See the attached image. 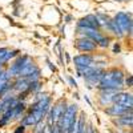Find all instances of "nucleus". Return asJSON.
Returning a JSON list of instances; mask_svg holds the SVG:
<instances>
[{"label": "nucleus", "instance_id": "f257e3e1", "mask_svg": "<svg viewBox=\"0 0 133 133\" xmlns=\"http://www.w3.org/2000/svg\"><path fill=\"white\" fill-rule=\"evenodd\" d=\"M125 72L120 68H109L105 69L101 75V79L96 87L98 91H123L124 89Z\"/></svg>", "mask_w": 133, "mask_h": 133}, {"label": "nucleus", "instance_id": "f03ea898", "mask_svg": "<svg viewBox=\"0 0 133 133\" xmlns=\"http://www.w3.org/2000/svg\"><path fill=\"white\" fill-rule=\"evenodd\" d=\"M77 115H79V105H77V104H68L64 115L57 120L56 125L65 133L66 130H68L69 125L77 118Z\"/></svg>", "mask_w": 133, "mask_h": 133}, {"label": "nucleus", "instance_id": "7ed1b4c3", "mask_svg": "<svg viewBox=\"0 0 133 133\" xmlns=\"http://www.w3.org/2000/svg\"><path fill=\"white\" fill-rule=\"evenodd\" d=\"M66 107H68V103H66V100H64V98H60L57 103H55L53 107L49 108V110H48V113H47L45 118H44V120H45V124H47V125H53V124H56L57 120L64 115Z\"/></svg>", "mask_w": 133, "mask_h": 133}, {"label": "nucleus", "instance_id": "20e7f679", "mask_svg": "<svg viewBox=\"0 0 133 133\" xmlns=\"http://www.w3.org/2000/svg\"><path fill=\"white\" fill-rule=\"evenodd\" d=\"M116 20V23L121 28V31L124 32V35H132L133 31V23H132V15L127 12H117L113 17Z\"/></svg>", "mask_w": 133, "mask_h": 133}, {"label": "nucleus", "instance_id": "39448f33", "mask_svg": "<svg viewBox=\"0 0 133 133\" xmlns=\"http://www.w3.org/2000/svg\"><path fill=\"white\" fill-rule=\"evenodd\" d=\"M14 79L9 76L7 68L0 71V98L11 93L14 89Z\"/></svg>", "mask_w": 133, "mask_h": 133}, {"label": "nucleus", "instance_id": "423d86ee", "mask_svg": "<svg viewBox=\"0 0 133 133\" xmlns=\"http://www.w3.org/2000/svg\"><path fill=\"white\" fill-rule=\"evenodd\" d=\"M95 61H96V56L91 53H80L73 57V64L76 66V71L88 68V66L93 65Z\"/></svg>", "mask_w": 133, "mask_h": 133}, {"label": "nucleus", "instance_id": "0eeeda50", "mask_svg": "<svg viewBox=\"0 0 133 133\" xmlns=\"http://www.w3.org/2000/svg\"><path fill=\"white\" fill-rule=\"evenodd\" d=\"M75 48L77 51H80L83 53H89V52H96L97 49V44L91 40V39H88V37H81L79 36L76 40H75Z\"/></svg>", "mask_w": 133, "mask_h": 133}, {"label": "nucleus", "instance_id": "6e6552de", "mask_svg": "<svg viewBox=\"0 0 133 133\" xmlns=\"http://www.w3.org/2000/svg\"><path fill=\"white\" fill-rule=\"evenodd\" d=\"M98 104L101 107H110L115 104L116 96L121 91H98Z\"/></svg>", "mask_w": 133, "mask_h": 133}, {"label": "nucleus", "instance_id": "1a4fd4ad", "mask_svg": "<svg viewBox=\"0 0 133 133\" xmlns=\"http://www.w3.org/2000/svg\"><path fill=\"white\" fill-rule=\"evenodd\" d=\"M77 28H92V29H100L101 24L98 23L96 15H87L85 17L77 21Z\"/></svg>", "mask_w": 133, "mask_h": 133}, {"label": "nucleus", "instance_id": "9d476101", "mask_svg": "<svg viewBox=\"0 0 133 133\" xmlns=\"http://www.w3.org/2000/svg\"><path fill=\"white\" fill-rule=\"evenodd\" d=\"M104 112L107 115H109L110 117H120V116H123V115H127V113H130L132 112V109L129 108H125L123 105H118V104H112L110 107H107L104 108Z\"/></svg>", "mask_w": 133, "mask_h": 133}, {"label": "nucleus", "instance_id": "9b49d317", "mask_svg": "<svg viewBox=\"0 0 133 133\" xmlns=\"http://www.w3.org/2000/svg\"><path fill=\"white\" fill-rule=\"evenodd\" d=\"M77 33H79L81 37H88V39L93 40L96 44L104 36L100 29H92V28H77Z\"/></svg>", "mask_w": 133, "mask_h": 133}, {"label": "nucleus", "instance_id": "f8f14e48", "mask_svg": "<svg viewBox=\"0 0 133 133\" xmlns=\"http://www.w3.org/2000/svg\"><path fill=\"white\" fill-rule=\"evenodd\" d=\"M115 104H118V105H123L125 108H129V109H133V97H132V93L130 92H124L121 91L117 93L116 96V101Z\"/></svg>", "mask_w": 133, "mask_h": 133}, {"label": "nucleus", "instance_id": "ddd939ff", "mask_svg": "<svg viewBox=\"0 0 133 133\" xmlns=\"http://www.w3.org/2000/svg\"><path fill=\"white\" fill-rule=\"evenodd\" d=\"M112 121L113 124L118 128H132V124H133V115L132 112L130 113H127V115H123L117 118L112 117Z\"/></svg>", "mask_w": 133, "mask_h": 133}, {"label": "nucleus", "instance_id": "4468645a", "mask_svg": "<svg viewBox=\"0 0 133 133\" xmlns=\"http://www.w3.org/2000/svg\"><path fill=\"white\" fill-rule=\"evenodd\" d=\"M104 27L112 33L113 36H116V37H118V39H121V37H124L125 35H124V32L121 31V28L118 27V24L116 23V20L112 17V19H108L107 21H105V24H104Z\"/></svg>", "mask_w": 133, "mask_h": 133}, {"label": "nucleus", "instance_id": "2eb2a0df", "mask_svg": "<svg viewBox=\"0 0 133 133\" xmlns=\"http://www.w3.org/2000/svg\"><path fill=\"white\" fill-rule=\"evenodd\" d=\"M87 128V116L84 112H80L77 115V121H76V133H85Z\"/></svg>", "mask_w": 133, "mask_h": 133}, {"label": "nucleus", "instance_id": "dca6fc26", "mask_svg": "<svg viewBox=\"0 0 133 133\" xmlns=\"http://www.w3.org/2000/svg\"><path fill=\"white\" fill-rule=\"evenodd\" d=\"M110 43H112V37H110V36H103L101 39L98 40V43H97V48L105 49V48H108L110 45Z\"/></svg>", "mask_w": 133, "mask_h": 133}, {"label": "nucleus", "instance_id": "f3484780", "mask_svg": "<svg viewBox=\"0 0 133 133\" xmlns=\"http://www.w3.org/2000/svg\"><path fill=\"white\" fill-rule=\"evenodd\" d=\"M45 123L44 121H41V123H39V124H36L35 125V128H33V133H43V130H44V128H45Z\"/></svg>", "mask_w": 133, "mask_h": 133}, {"label": "nucleus", "instance_id": "a211bd4d", "mask_svg": "<svg viewBox=\"0 0 133 133\" xmlns=\"http://www.w3.org/2000/svg\"><path fill=\"white\" fill-rule=\"evenodd\" d=\"M124 87H128V88H132L133 87V77H132V75H128V77H125Z\"/></svg>", "mask_w": 133, "mask_h": 133}, {"label": "nucleus", "instance_id": "6ab92c4d", "mask_svg": "<svg viewBox=\"0 0 133 133\" xmlns=\"http://www.w3.org/2000/svg\"><path fill=\"white\" fill-rule=\"evenodd\" d=\"M14 133H27V128L19 124V125H17V127L14 129Z\"/></svg>", "mask_w": 133, "mask_h": 133}, {"label": "nucleus", "instance_id": "aec40b11", "mask_svg": "<svg viewBox=\"0 0 133 133\" xmlns=\"http://www.w3.org/2000/svg\"><path fill=\"white\" fill-rule=\"evenodd\" d=\"M85 133H98L96 130V128L92 125V124H87V128H85Z\"/></svg>", "mask_w": 133, "mask_h": 133}, {"label": "nucleus", "instance_id": "412c9836", "mask_svg": "<svg viewBox=\"0 0 133 133\" xmlns=\"http://www.w3.org/2000/svg\"><path fill=\"white\" fill-rule=\"evenodd\" d=\"M51 133H64L56 124H53V125H51Z\"/></svg>", "mask_w": 133, "mask_h": 133}, {"label": "nucleus", "instance_id": "4be33fe9", "mask_svg": "<svg viewBox=\"0 0 133 133\" xmlns=\"http://www.w3.org/2000/svg\"><path fill=\"white\" fill-rule=\"evenodd\" d=\"M121 52V45H120V43H115V45H113V53H120Z\"/></svg>", "mask_w": 133, "mask_h": 133}, {"label": "nucleus", "instance_id": "5701e85b", "mask_svg": "<svg viewBox=\"0 0 133 133\" xmlns=\"http://www.w3.org/2000/svg\"><path fill=\"white\" fill-rule=\"evenodd\" d=\"M66 80H68V83H69V85H71V87H75V88H76V85H77V84H76V81H75V79H73L72 76H69V75H68V76H66Z\"/></svg>", "mask_w": 133, "mask_h": 133}, {"label": "nucleus", "instance_id": "b1692460", "mask_svg": "<svg viewBox=\"0 0 133 133\" xmlns=\"http://www.w3.org/2000/svg\"><path fill=\"white\" fill-rule=\"evenodd\" d=\"M43 133H51V125H45V128H44Z\"/></svg>", "mask_w": 133, "mask_h": 133}, {"label": "nucleus", "instance_id": "393cba45", "mask_svg": "<svg viewBox=\"0 0 133 133\" xmlns=\"http://www.w3.org/2000/svg\"><path fill=\"white\" fill-rule=\"evenodd\" d=\"M4 112V104H3V101L0 100V115H2Z\"/></svg>", "mask_w": 133, "mask_h": 133}, {"label": "nucleus", "instance_id": "a878e982", "mask_svg": "<svg viewBox=\"0 0 133 133\" xmlns=\"http://www.w3.org/2000/svg\"><path fill=\"white\" fill-rule=\"evenodd\" d=\"M47 63H48V65H49V68H51L52 71H56V66H55V65H52V63H51L49 60H47Z\"/></svg>", "mask_w": 133, "mask_h": 133}, {"label": "nucleus", "instance_id": "bb28decb", "mask_svg": "<svg viewBox=\"0 0 133 133\" xmlns=\"http://www.w3.org/2000/svg\"><path fill=\"white\" fill-rule=\"evenodd\" d=\"M4 66H5V64H4V63H3L2 60H0V71H2V69L4 68Z\"/></svg>", "mask_w": 133, "mask_h": 133}, {"label": "nucleus", "instance_id": "cd10ccee", "mask_svg": "<svg viewBox=\"0 0 133 133\" xmlns=\"http://www.w3.org/2000/svg\"><path fill=\"white\" fill-rule=\"evenodd\" d=\"M65 57H66V63H69V61H71V57H69V55H68V53H65Z\"/></svg>", "mask_w": 133, "mask_h": 133}, {"label": "nucleus", "instance_id": "c85d7f7f", "mask_svg": "<svg viewBox=\"0 0 133 133\" xmlns=\"http://www.w3.org/2000/svg\"><path fill=\"white\" fill-rule=\"evenodd\" d=\"M84 98H85V100H87V103H88V104H89V105H92V103H91V101H89V98H88V97H87V96H85V97H84Z\"/></svg>", "mask_w": 133, "mask_h": 133}, {"label": "nucleus", "instance_id": "c756f323", "mask_svg": "<svg viewBox=\"0 0 133 133\" xmlns=\"http://www.w3.org/2000/svg\"><path fill=\"white\" fill-rule=\"evenodd\" d=\"M116 2H130V0H116Z\"/></svg>", "mask_w": 133, "mask_h": 133}, {"label": "nucleus", "instance_id": "7c9ffc66", "mask_svg": "<svg viewBox=\"0 0 133 133\" xmlns=\"http://www.w3.org/2000/svg\"><path fill=\"white\" fill-rule=\"evenodd\" d=\"M118 133H132V130H129V132H118Z\"/></svg>", "mask_w": 133, "mask_h": 133}]
</instances>
